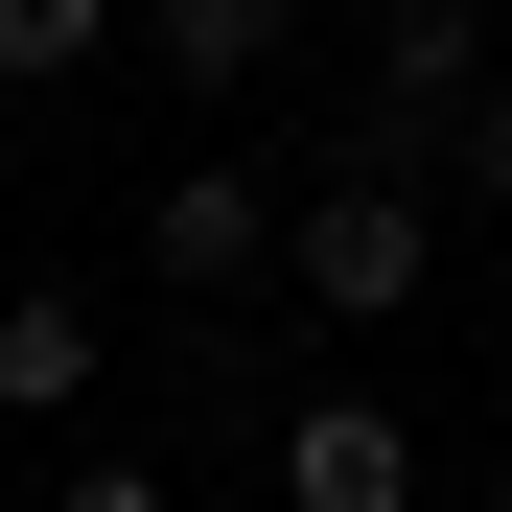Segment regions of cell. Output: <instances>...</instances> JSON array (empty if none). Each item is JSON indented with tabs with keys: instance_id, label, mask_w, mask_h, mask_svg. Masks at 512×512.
<instances>
[{
	"instance_id": "cell-1",
	"label": "cell",
	"mask_w": 512,
	"mask_h": 512,
	"mask_svg": "<svg viewBox=\"0 0 512 512\" xmlns=\"http://www.w3.org/2000/svg\"><path fill=\"white\" fill-rule=\"evenodd\" d=\"M419 280H443V210H419V187H373V163L280 210V303H303V326H396Z\"/></svg>"
},
{
	"instance_id": "cell-2",
	"label": "cell",
	"mask_w": 512,
	"mask_h": 512,
	"mask_svg": "<svg viewBox=\"0 0 512 512\" xmlns=\"http://www.w3.org/2000/svg\"><path fill=\"white\" fill-rule=\"evenodd\" d=\"M140 256L187 303H233V280H280V187H256V163H163V210H140Z\"/></svg>"
},
{
	"instance_id": "cell-3",
	"label": "cell",
	"mask_w": 512,
	"mask_h": 512,
	"mask_svg": "<svg viewBox=\"0 0 512 512\" xmlns=\"http://www.w3.org/2000/svg\"><path fill=\"white\" fill-rule=\"evenodd\" d=\"M280 512H419V443H396L373 396H303L280 419Z\"/></svg>"
},
{
	"instance_id": "cell-4",
	"label": "cell",
	"mask_w": 512,
	"mask_h": 512,
	"mask_svg": "<svg viewBox=\"0 0 512 512\" xmlns=\"http://www.w3.org/2000/svg\"><path fill=\"white\" fill-rule=\"evenodd\" d=\"M94 350H117V326L70 303V280H24V303H0V419H70V396H94Z\"/></svg>"
},
{
	"instance_id": "cell-5",
	"label": "cell",
	"mask_w": 512,
	"mask_h": 512,
	"mask_svg": "<svg viewBox=\"0 0 512 512\" xmlns=\"http://www.w3.org/2000/svg\"><path fill=\"white\" fill-rule=\"evenodd\" d=\"M163 94H256V47H280V0H140Z\"/></svg>"
},
{
	"instance_id": "cell-6",
	"label": "cell",
	"mask_w": 512,
	"mask_h": 512,
	"mask_svg": "<svg viewBox=\"0 0 512 512\" xmlns=\"http://www.w3.org/2000/svg\"><path fill=\"white\" fill-rule=\"evenodd\" d=\"M94 47H117V0H0V94H70Z\"/></svg>"
},
{
	"instance_id": "cell-7",
	"label": "cell",
	"mask_w": 512,
	"mask_h": 512,
	"mask_svg": "<svg viewBox=\"0 0 512 512\" xmlns=\"http://www.w3.org/2000/svg\"><path fill=\"white\" fill-rule=\"evenodd\" d=\"M443 187H466V210H489V233H512V47H489V94H466V117H443Z\"/></svg>"
},
{
	"instance_id": "cell-8",
	"label": "cell",
	"mask_w": 512,
	"mask_h": 512,
	"mask_svg": "<svg viewBox=\"0 0 512 512\" xmlns=\"http://www.w3.org/2000/svg\"><path fill=\"white\" fill-rule=\"evenodd\" d=\"M47 512H187V489H163V466H70Z\"/></svg>"
},
{
	"instance_id": "cell-9",
	"label": "cell",
	"mask_w": 512,
	"mask_h": 512,
	"mask_svg": "<svg viewBox=\"0 0 512 512\" xmlns=\"http://www.w3.org/2000/svg\"><path fill=\"white\" fill-rule=\"evenodd\" d=\"M489 512H512V466H489Z\"/></svg>"
}]
</instances>
